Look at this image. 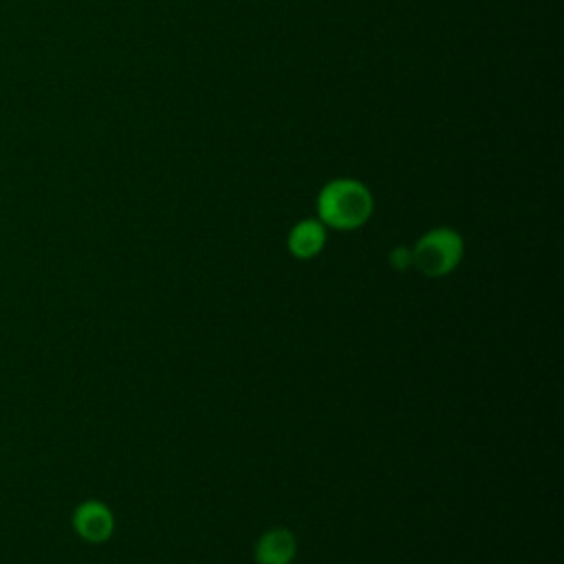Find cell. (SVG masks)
I'll return each instance as SVG.
<instances>
[{"instance_id":"cell-3","label":"cell","mask_w":564,"mask_h":564,"mask_svg":"<svg viewBox=\"0 0 564 564\" xmlns=\"http://www.w3.org/2000/svg\"><path fill=\"white\" fill-rule=\"evenodd\" d=\"M297 551L295 533L286 527H273L264 531L253 549L258 564H291Z\"/></svg>"},{"instance_id":"cell-1","label":"cell","mask_w":564,"mask_h":564,"mask_svg":"<svg viewBox=\"0 0 564 564\" xmlns=\"http://www.w3.org/2000/svg\"><path fill=\"white\" fill-rule=\"evenodd\" d=\"M375 209L370 189L355 178L328 181L317 194V218L341 231L361 227Z\"/></svg>"},{"instance_id":"cell-4","label":"cell","mask_w":564,"mask_h":564,"mask_svg":"<svg viewBox=\"0 0 564 564\" xmlns=\"http://www.w3.org/2000/svg\"><path fill=\"white\" fill-rule=\"evenodd\" d=\"M73 524H75L77 533L88 542H104L112 535V529H115L110 509L97 500L82 502L75 511Z\"/></svg>"},{"instance_id":"cell-6","label":"cell","mask_w":564,"mask_h":564,"mask_svg":"<svg viewBox=\"0 0 564 564\" xmlns=\"http://www.w3.org/2000/svg\"><path fill=\"white\" fill-rule=\"evenodd\" d=\"M388 260H390V264L397 269V271H405V269H410L412 267V249H408V247H394L392 251H390V256H388Z\"/></svg>"},{"instance_id":"cell-5","label":"cell","mask_w":564,"mask_h":564,"mask_svg":"<svg viewBox=\"0 0 564 564\" xmlns=\"http://www.w3.org/2000/svg\"><path fill=\"white\" fill-rule=\"evenodd\" d=\"M286 245L297 260H311L326 245V225L319 218H304L291 227Z\"/></svg>"},{"instance_id":"cell-2","label":"cell","mask_w":564,"mask_h":564,"mask_svg":"<svg viewBox=\"0 0 564 564\" xmlns=\"http://www.w3.org/2000/svg\"><path fill=\"white\" fill-rule=\"evenodd\" d=\"M463 238L452 227H434L425 231L412 247V267L427 278L452 273L463 260Z\"/></svg>"}]
</instances>
